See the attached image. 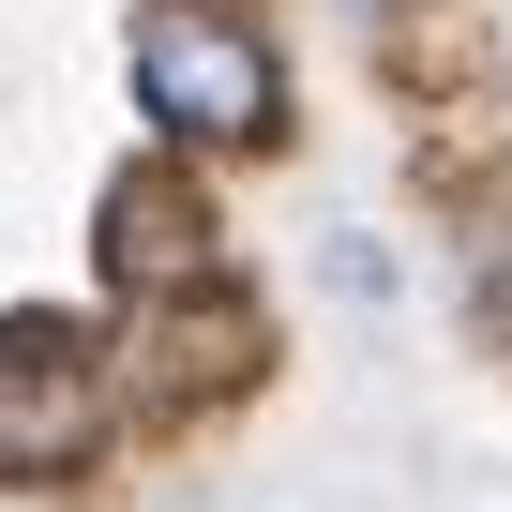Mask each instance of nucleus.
<instances>
[{
    "instance_id": "nucleus-1",
    "label": "nucleus",
    "mask_w": 512,
    "mask_h": 512,
    "mask_svg": "<svg viewBox=\"0 0 512 512\" xmlns=\"http://www.w3.org/2000/svg\"><path fill=\"white\" fill-rule=\"evenodd\" d=\"M121 91H136V136L181 151V166H256L302 121L287 31L256 0H136L121 16Z\"/></svg>"
},
{
    "instance_id": "nucleus-2",
    "label": "nucleus",
    "mask_w": 512,
    "mask_h": 512,
    "mask_svg": "<svg viewBox=\"0 0 512 512\" xmlns=\"http://www.w3.org/2000/svg\"><path fill=\"white\" fill-rule=\"evenodd\" d=\"M121 437H136V407H121V332L106 317H61V302L0 317V482H46L61 497Z\"/></svg>"
},
{
    "instance_id": "nucleus-3",
    "label": "nucleus",
    "mask_w": 512,
    "mask_h": 512,
    "mask_svg": "<svg viewBox=\"0 0 512 512\" xmlns=\"http://www.w3.org/2000/svg\"><path fill=\"white\" fill-rule=\"evenodd\" d=\"M196 287H241V241L211 211V166H181V151L106 166V196H91V302L151 317V302H196Z\"/></svg>"
},
{
    "instance_id": "nucleus-4",
    "label": "nucleus",
    "mask_w": 512,
    "mask_h": 512,
    "mask_svg": "<svg viewBox=\"0 0 512 512\" xmlns=\"http://www.w3.org/2000/svg\"><path fill=\"white\" fill-rule=\"evenodd\" d=\"M121 332V407L136 422H211L226 392H256V287H196V302H151V317H106Z\"/></svg>"
},
{
    "instance_id": "nucleus-5",
    "label": "nucleus",
    "mask_w": 512,
    "mask_h": 512,
    "mask_svg": "<svg viewBox=\"0 0 512 512\" xmlns=\"http://www.w3.org/2000/svg\"><path fill=\"white\" fill-rule=\"evenodd\" d=\"M467 302H482V332H512V226L467 241Z\"/></svg>"
},
{
    "instance_id": "nucleus-6",
    "label": "nucleus",
    "mask_w": 512,
    "mask_h": 512,
    "mask_svg": "<svg viewBox=\"0 0 512 512\" xmlns=\"http://www.w3.org/2000/svg\"><path fill=\"white\" fill-rule=\"evenodd\" d=\"M362 16H407V0H362Z\"/></svg>"
}]
</instances>
